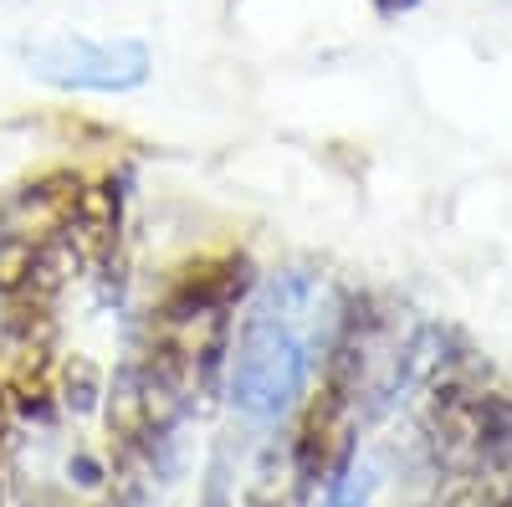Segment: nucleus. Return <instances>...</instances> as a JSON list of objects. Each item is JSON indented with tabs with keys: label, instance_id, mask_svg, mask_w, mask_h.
Returning a JSON list of instances; mask_svg holds the SVG:
<instances>
[{
	"label": "nucleus",
	"instance_id": "1",
	"mask_svg": "<svg viewBox=\"0 0 512 507\" xmlns=\"http://www.w3.org/2000/svg\"><path fill=\"white\" fill-rule=\"evenodd\" d=\"M344 292L313 267H287L256 287L226 359V395L251 420H282L323 369L344 323Z\"/></svg>",
	"mask_w": 512,
	"mask_h": 507
},
{
	"label": "nucleus",
	"instance_id": "2",
	"mask_svg": "<svg viewBox=\"0 0 512 507\" xmlns=\"http://www.w3.org/2000/svg\"><path fill=\"white\" fill-rule=\"evenodd\" d=\"M420 446L446 477H487L512 461V400L446 374L425 390Z\"/></svg>",
	"mask_w": 512,
	"mask_h": 507
},
{
	"label": "nucleus",
	"instance_id": "3",
	"mask_svg": "<svg viewBox=\"0 0 512 507\" xmlns=\"http://www.w3.org/2000/svg\"><path fill=\"white\" fill-rule=\"evenodd\" d=\"M21 62L31 77L52 82L62 93H134L149 82L154 67L139 36H88V31L21 41Z\"/></svg>",
	"mask_w": 512,
	"mask_h": 507
},
{
	"label": "nucleus",
	"instance_id": "4",
	"mask_svg": "<svg viewBox=\"0 0 512 507\" xmlns=\"http://www.w3.org/2000/svg\"><path fill=\"white\" fill-rule=\"evenodd\" d=\"M251 287H256L251 257H241V251L205 257L164 287V298L154 308V328H190V323H210V318H231V308Z\"/></svg>",
	"mask_w": 512,
	"mask_h": 507
},
{
	"label": "nucleus",
	"instance_id": "5",
	"mask_svg": "<svg viewBox=\"0 0 512 507\" xmlns=\"http://www.w3.org/2000/svg\"><path fill=\"white\" fill-rule=\"evenodd\" d=\"M374 487H379L374 467H354V461H349V472L323 487V507H369Z\"/></svg>",
	"mask_w": 512,
	"mask_h": 507
},
{
	"label": "nucleus",
	"instance_id": "6",
	"mask_svg": "<svg viewBox=\"0 0 512 507\" xmlns=\"http://www.w3.org/2000/svg\"><path fill=\"white\" fill-rule=\"evenodd\" d=\"M98 395H103V379H98V369L88 364V359H82V354H72L67 359V405L77 410V415H88L93 405H98Z\"/></svg>",
	"mask_w": 512,
	"mask_h": 507
},
{
	"label": "nucleus",
	"instance_id": "7",
	"mask_svg": "<svg viewBox=\"0 0 512 507\" xmlns=\"http://www.w3.org/2000/svg\"><path fill=\"white\" fill-rule=\"evenodd\" d=\"M200 507H231V441L210 451V472H205V502Z\"/></svg>",
	"mask_w": 512,
	"mask_h": 507
},
{
	"label": "nucleus",
	"instance_id": "8",
	"mask_svg": "<svg viewBox=\"0 0 512 507\" xmlns=\"http://www.w3.org/2000/svg\"><path fill=\"white\" fill-rule=\"evenodd\" d=\"M21 507H72V502H67V492H57V487L31 482V487H21Z\"/></svg>",
	"mask_w": 512,
	"mask_h": 507
},
{
	"label": "nucleus",
	"instance_id": "9",
	"mask_svg": "<svg viewBox=\"0 0 512 507\" xmlns=\"http://www.w3.org/2000/svg\"><path fill=\"white\" fill-rule=\"evenodd\" d=\"M67 472H72L82 487H103V477H108V472L98 467V461H93V456H82V451L72 456V467H67Z\"/></svg>",
	"mask_w": 512,
	"mask_h": 507
},
{
	"label": "nucleus",
	"instance_id": "10",
	"mask_svg": "<svg viewBox=\"0 0 512 507\" xmlns=\"http://www.w3.org/2000/svg\"><path fill=\"white\" fill-rule=\"evenodd\" d=\"M410 11H420V0H374V16L379 21H400Z\"/></svg>",
	"mask_w": 512,
	"mask_h": 507
},
{
	"label": "nucleus",
	"instance_id": "11",
	"mask_svg": "<svg viewBox=\"0 0 512 507\" xmlns=\"http://www.w3.org/2000/svg\"><path fill=\"white\" fill-rule=\"evenodd\" d=\"M0 482H6V390H0Z\"/></svg>",
	"mask_w": 512,
	"mask_h": 507
},
{
	"label": "nucleus",
	"instance_id": "12",
	"mask_svg": "<svg viewBox=\"0 0 512 507\" xmlns=\"http://www.w3.org/2000/svg\"><path fill=\"white\" fill-rule=\"evenodd\" d=\"M497 477H502V492H507V497H512V461H507V467H502V472H497Z\"/></svg>",
	"mask_w": 512,
	"mask_h": 507
},
{
	"label": "nucleus",
	"instance_id": "13",
	"mask_svg": "<svg viewBox=\"0 0 512 507\" xmlns=\"http://www.w3.org/2000/svg\"><path fill=\"white\" fill-rule=\"evenodd\" d=\"M251 507H282V502H251Z\"/></svg>",
	"mask_w": 512,
	"mask_h": 507
}]
</instances>
